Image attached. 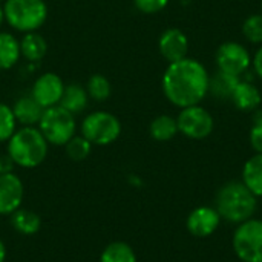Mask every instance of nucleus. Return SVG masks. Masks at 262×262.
<instances>
[{"mask_svg": "<svg viewBox=\"0 0 262 262\" xmlns=\"http://www.w3.org/2000/svg\"><path fill=\"white\" fill-rule=\"evenodd\" d=\"M5 20L17 31L34 32L48 18V6L43 0H6Z\"/></svg>", "mask_w": 262, "mask_h": 262, "instance_id": "20e7f679", "label": "nucleus"}, {"mask_svg": "<svg viewBox=\"0 0 262 262\" xmlns=\"http://www.w3.org/2000/svg\"><path fill=\"white\" fill-rule=\"evenodd\" d=\"M46 51H48L46 40L35 31L26 32L25 37L20 40V54L29 61H40L46 55Z\"/></svg>", "mask_w": 262, "mask_h": 262, "instance_id": "aec40b11", "label": "nucleus"}, {"mask_svg": "<svg viewBox=\"0 0 262 262\" xmlns=\"http://www.w3.org/2000/svg\"><path fill=\"white\" fill-rule=\"evenodd\" d=\"M244 37L256 45H262V14H253L243 23Z\"/></svg>", "mask_w": 262, "mask_h": 262, "instance_id": "bb28decb", "label": "nucleus"}, {"mask_svg": "<svg viewBox=\"0 0 262 262\" xmlns=\"http://www.w3.org/2000/svg\"><path fill=\"white\" fill-rule=\"evenodd\" d=\"M100 262H137V255L129 244L115 241L104 247Z\"/></svg>", "mask_w": 262, "mask_h": 262, "instance_id": "5701e85b", "label": "nucleus"}, {"mask_svg": "<svg viewBox=\"0 0 262 262\" xmlns=\"http://www.w3.org/2000/svg\"><path fill=\"white\" fill-rule=\"evenodd\" d=\"M221 216L213 207H198L190 212L186 221L187 230L196 238H206L216 232L220 227Z\"/></svg>", "mask_w": 262, "mask_h": 262, "instance_id": "f8f14e48", "label": "nucleus"}, {"mask_svg": "<svg viewBox=\"0 0 262 262\" xmlns=\"http://www.w3.org/2000/svg\"><path fill=\"white\" fill-rule=\"evenodd\" d=\"M253 69H255V74L262 78V46L256 51L255 57H253Z\"/></svg>", "mask_w": 262, "mask_h": 262, "instance_id": "7c9ffc66", "label": "nucleus"}, {"mask_svg": "<svg viewBox=\"0 0 262 262\" xmlns=\"http://www.w3.org/2000/svg\"><path fill=\"white\" fill-rule=\"evenodd\" d=\"M66 155L72 160V161H83L91 155L92 150V144L83 137V135H74L66 144Z\"/></svg>", "mask_w": 262, "mask_h": 262, "instance_id": "393cba45", "label": "nucleus"}, {"mask_svg": "<svg viewBox=\"0 0 262 262\" xmlns=\"http://www.w3.org/2000/svg\"><path fill=\"white\" fill-rule=\"evenodd\" d=\"M88 98H89L88 91L81 84L72 83V84L64 86V91H63V95H61L58 104L63 109H66L68 112H71L72 115H75L86 109Z\"/></svg>", "mask_w": 262, "mask_h": 262, "instance_id": "f3484780", "label": "nucleus"}, {"mask_svg": "<svg viewBox=\"0 0 262 262\" xmlns=\"http://www.w3.org/2000/svg\"><path fill=\"white\" fill-rule=\"evenodd\" d=\"M163 92L177 107L200 104L209 94V74L195 58L169 63L163 75Z\"/></svg>", "mask_w": 262, "mask_h": 262, "instance_id": "f257e3e1", "label": "nucleus"}, {"mask_svg": "<svg viewBox=\"0 0 262 262\" xmlns=\"http://www.w3.org/2000/svg\"><path fill=\"white\" fill-rule=\"evenodd\" d=\"M258 196H255L243 181H229L215 198V209L221 220L241 224L253 218L258 209Z\"/></svg>", "mask_w": 262, "mask_h": 262, "instance_id": "f03ea898", "label": "nucleus"}, {"mask_svg": "<svg viewBox=\"0 0 262 262\" xmlns=\"http://www.w3.org/2000/svg\"><path fill=\"white\" fill-rule=\"evenodd\" d=\"M121 134L120 120L109 112H92L81 123V135L94 146H107Z\"/></svg>", "mask_w": 262, "mask_h": 262, "instance_id": "0eeeda50", "label": "nucleus"}, {"mask_svg": "<svg viewBox=\"0 0 262 262\" xmlns=\"http://www.w3.org/2000/svg\"><path fill=\"white\" fill-rule=\"evenodd\" d=\"M239 81V77L218 69L213 75H209V94H212L220 101L230 100Z\"/></svg>", "mask_w": 262, "mask_h": 262, "instance_id": "2eb2a0df", "label": "nucleus"}, {"mask_svg": "<svg viewBox=\"0 0 262 262\" xmlns=\"http://www.w3.org/2000/svg\"><path fill=\"white\" fill-rule=\"evenodd\" d=\"M134 3L137 9L144 14H157L167 6L169 0H134Z\"/></svg>", "mask_w": 262, "mask_h": 262, "instance_id": "cd10ccee", "label": "nucleus"}, {"mask_svg": "<svg viewBox=\"0 0 262 262\" xmlns=\"http://www.w3.org/2000/svg\"><path fill=\"white\" fill-rule=\"evenodd\" d=\"M177 123H178V130L184 137L192 140L207 138L215 127V121L210 112L198 104L181 109Z\"/></svg>", "mask_w": 262, "mask_h": 262, "instance_id": "6e6552de", "label": "nucleus"}, {"mask_svg": "<svg viewBox=\"0 0 262 262\" xmlns=\"http://www.w3.org/2000/svg\"><path fill=\"white\" fill-rule=\"evenodd\" d=\"M243 183L255 196H262V154H256L246 161Z\"/></svg>", "mask_w": 262, "mask_h": 262, "instance_id": "a211bd4d", "label": "nucleus"}, {"mask_svg": "<svg viewBox=\"0 0 262 262\" xmlns=\"http://www.w3.org/2000/svg\"><path fill=\"white\" fill-rule=\"evenodd\" d=\"M17 120L14 117L12 107L0 103V143L8 141L15 132Z\"/></svg>", "mask_w": 262, "mask_h": 262, "instance_id": "a878e982", "label": "nucleus"}, {"mask_svg": "<svg viewBox=\"0 0 262 262\" xmlns=\"http://www.w3.org/2000/svg\"><path fill=\"white\" fill-rule=\"evenodd\" d=\"M232 246L243 262H262V220H249L238 224Z\"/></svg>", "mask_w": 262, "mask_h": 262, "instance_id": "423d86ee", "label": "nucleus"}, {"mask_svg": "<svg viewBox=\"0 0 262 262\" xmlns=\"http://www.w3.org/2000/svg\"><path fill=\"white\" fill-rule=\"evenodd\" d=\"M215 60H216L220 71L236 75V77H241L243 74H246L252 63L249 51L236 41L223 43L216 51Z\"/></svg>", "mask_w": 262, "mask_h": 262, "instance_id": "1a4fd4ad", "label": "nucleus"}, {"mask_svg": "<svg viewBox=\"0 0 262 262\" xmlns=\"http://www.w3.org/2000/svg\"><path fill=\"white\" fill-rule=\"evenodd\" d=\"M12 112H14L17 123H20L23 126H35L40 123L41 115L45 112V107L40 106L34 100L32 95H29V97L18 98L12 107Z\"/></svg>", "mask_w": 262, "mask_h": 262, "instance_id": "dca6fc26", "label": "nucleus"}, {"mask_svg": "<svg viewBox=\"0 0 262 262\" xmlns=\"http://www.w3.org/2000/svg\"><path fill=\"white\" fill-rule=\"evenodd\" d=\"M261 8H262V0H261Z\"/></svg>", "mask_w": 262, "mask_h": 262, "instance_id": "72a5a7b5", "label": "nucleus"}, {"mask_svg": "<svg viewBox=\"0 0 262 262\" xmlns=\"http://www.w3.org/2000/svg\"><path fill=\"white\" fill-rule=\"evenodd\" d=\"M3 20H5V12H3V6L0 5V25H2Z\"/></svg>", "mask_w": 262, "mask_h": 262, "instance_id": "473e14b6", "label": "nucleus"}, {"mask_svg": "<svg viewBox=\"0 0 262 262\" xmlns=\"http://www.w3.org/2000/svg\"><path fill=\"white\" fill-rule=\"evenodd\" d=\"M20 55V41L8 32H0V69H11Z\"/></svg>", "mask_w": 262, "mask_h": 262, "instance_id": "412c9836", "label": "nucleus"}, {"mask_svg": "<svg viewBox=\"0 0 262 262\" xmlns=\"http://www.w3.org/2000/svg\"><path fill=\"white\" fill-rule=\"evenodd\" d=\"M11 226L14 227L15 232H18L20 235L25 236H31L35 235L40 227H41V220L40 216L32 212V210H26V209H18L11 215Z\"/></svg>", "mask_w": 262, "mask_h": 262, "instance_id": "6ab92c4d", "label": "nucleus"}, {"mask_svg": "<svg viewBox=\"0 0 262 262\" xmlns=\"http://www.w3.org/2000/svg\"><path fill=\"white\" fill-rule=\"evenodd\" d=\"M38 129L49 144L64 146L75 135V118L60 104L45 109Z\"/></svg>", "mask_w": 262, "mask_h": 262, "instance_id": "39448f33", "label": "nucleus"}, {"mask_svg": "<svg viewBox=\"0 0 262 262\" xmlns=\"http://www.w3.org/2000/svg\"><path fill=\"white\" fill-rule=\"evenodd\" d=\"M149 132L150 137L157 141H169L180 132L177 118L170 115H160L150 123Z\"/></svg>", "mask_w": 262, "mask_h": 262, "instance_id": "4be33fe9", "label": "nucleus"}, {"mask_svg": "<svg viewBox=\"0 0 262 262\" xmlns=\"http://www.w3.org/2000/svg\"><path fill=\"white\" fill-rule=\"evenodd\" d=\"M63 91H64L63 80L54 72H46L35 80L31 95L40 106L48 109L60 103Z\"/></svg>", "mask_w": 262, "mask_h": 262, "instance_id": "9d476101", "label": "nucleus"}, {"mask_svg": "<svg viewBox=\"0 0 262 262\" xmlns=\"http://www.w3.org/2000/svg\"><path fill=\"white\" fill-rule=\"evenodd\" d=\"M158 48L161 55L169 61L175 63L187 57L189 51V40L186 34L178 28H169L166 29L158 41Z\"/></svg>", "mask_w": 262, "mask_h": 262, "instance_id": "ddd939ff", "label": "nucleus"}, {"mask_svg": "<svg viewBox=\"0 0 262 262\" xmlns=\"http://www.w3.org/2000/svg\"><path fill=\"white\" fill-rule=\"evenodd\" d=\"M25 198L21 180L14 173L0 175V215H12L20 209Z\"/></svg>", "mask_w": 262, "mask_h": 262, "instance_id": "9b49d317", "label": "nucleus"}, {"mask_svg": "<svg viewBox=\"0 0 262 262\" xmlns=\"http://www.w3.org/2000/svg\"><path fill=\"white\" fill-rule=\"evenodd\" d=\"M250 144L256 154H262V120L256 121L250 130Z\"/></svg>", "mask_w": 262, "mask_h": 262, "instance_id": "c85d7f7f", "label": "nucleus"}, {"mask_svg": "<svg viewBox=\"0 0 262 262\" xmlns=\"http://www.w3.org/2000/svg\"><path fill=\"white\" fill-rule=\"evenodd\" d=\"M14 161L9 158V155H5V157H0V175H5V173H11L12 169H14Z\"/></svg>", "mask_w": 262, "mask_h": 262, "instance_id": "c756f323", "label": "nucleus"}, {"mask_svg": "<svg viewBox=\"0 0 262 262\" xmlns=\"http://www.w3.org/2000/svg\"><path fill=\"white\" fill-rule=\"evenodd\" d=\"M230 100L236 109H239L243 112H252L261 106L262 95L255 84H252L249 81H239V84L236 86Z\"/></svg>", "mask_w": 262, "mask_h": 262, "instance_id": "4468645a", "label": "nucleus"}, {"mask_svg": "<svg viewBox=\"0 0 262 262\" xmlns=\"http://www.w3.org/2000/svg\"><path fill=\"white\" fill-rule=\"evenodd\" d=\"M86 91H88V95L95 101H106L112 94L111 81L101 74H94L88 80Z\"/></svg>", "mask_w": 262, "mask_h": 262, "instance_id": "b1692460", "label": "nucleus"}, {"mask_svg": "<svg viewBox=\"0 0 262 262\" xmlns=\"http://www.w3.org/2000/svg\"><path fill=\"white\" fill-rule=\"evenodd\" d=\"M5 259H6V246L0 239V262H5Z\"/></svg>", "mask_w": 262, "mask_h": 262, "instance_id": "2f4dec72", "label": "nucleus"}, {"mask_svg": "<svg viewBox=\"0 0 262 262\" xmlns=\"http://www.w3.org/2000/svg\"><path fill=\"white\" fill-rule=\"evenodd\" d=\"M49 143L34 126H25L15 130L8 140V155L15 166L23 169H34L40 166L48 155Z\"/></svg>", "mask_w": 262, "mask_h": 262, "instance_id": "7ed1b4c3", "label": "nucleus"}]
</instances>
